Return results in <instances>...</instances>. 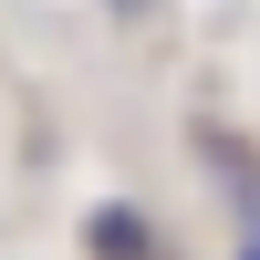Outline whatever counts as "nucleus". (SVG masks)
<instances>
[{
  "mask_svg": "<svg viewBox=\"0 0 260 260\" xmlns=\"http://www.w3.org/2000/svg\"><path fill=\"white\" fill-rule=\"evenodd\" d=\"M83 250H94V260H167L156 219H146V208H125V198H104L94 219H83Z\"/></svg>",
  "mask_w": 260,
  "mask_h": 260,
  "instance_id": "1",
  "label": "nucleus"
},
{
  "mask_svg": "<svg viewBox=\"0 0 260 260\" xmlns=\"http://www.w3.org/2000/svg\"><path fill=\"white\" fill-rule=\"evenodd\" d=\"M115 11H136V0H115Z\"/></svg>",
  "mask_w": 260,
  "mask_h": 260,
  "instance_id": "3",
  "label": "nucleus"
},
{
  "mask_svg": "<svg viewBox=\"0 0 260 260\" xmlns=\"http://www.w3.org/2000/svg\"><path fill=\"white\" fill-rule=\"evenodd\" d=\"M240 260H260V240H240Z\"/></svg>",
  "mask_w": 260,
  "mask_h": 260,
  "instance_id": "2",
  "label": "nucleus"
}]
</instances>
